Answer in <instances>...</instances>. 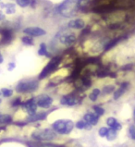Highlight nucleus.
<instances>
[{
  "label": "nucleus",
  "instance_id": "nucleus-21",
  "mask_svg": "<svg viewBox=\"0 0 135 147\" xmlns=\"http://www.w3.org/2000/svg\"><path fill=\"white\" fill-rule=\"evenodd\" d=\"M38 54L40 56H47V45L45 44H41L39 47V50H38Z\"/></svg>",
  "mask_w": 135,
  "mask_h": 147
},
{
  "label": "nucleus",
  "instance_id": "nucleus-37",
  "mask_svg": "<svg viewBox=\"0 0 135 147\" xmlns=\"http://www.w3.org/2000/svg\"><path fill=\"white\" fill-rule=\"evenodd\" d=\"M1 102H2V100H1V99H0V104H1Z\"/></svg>",
  "mask_w": 135,
  "mask_h": 147
},
{
  "label": "nucleus",
  "instance_id": "nucleus-30",
  "mask_svg": "<svg viewBox=\"0 0 135 147\" xmlns=\"http://www.w3.org/2000/svg\"><path fill=\"white\" fill-rule=\"evenodd\" d=\"M91 0H78V4H79V7H83V6H86L88 3H89Z\"/></svg>",
  "mask_w": 135,
  "mask_h": 147
},
{
  "label": "nucleus",
  "instance_id": "nucleus-32",
  "mask_svg": "<svg viewBox=\"0 0 135 147\" xmlns=\"http://www.w3.org/2000/svg\"><path fill=\"white\" fill-rule=\"evenodd\" d=\"M15 63H13V62H11V63H9L8 64V70H12L13 69H15Z\"/></svg>",
  "mask_w": 135,
  "mask_h": 147
},
{
  "label": "nucleus",
  "instance_id": "nucleus-24",
  "mask_svg": "<svg viewBox=\"0 0 135 147\" xmlns=\"http://www.w3.org/2000/svg\"><path fill=\"white\" fill-rule=\"evenodd\" d=\"M6 12L7 14H13L15 12V5L12 3L7 4L6 5Z\"/></svg>",
  "mask_w": 135,
  "mask_h": 147
},
{
  "label": "nucleus",
  "instance_id": "nucleus-17",
  "mask_svg": "<svg viewBox=\"0 0 135 147\" xmlns=\"http://www.w3.org/2000/svg\"><path fill=\"white\" fill-rule=\"evenodd\" d=\"M100 94H101L100 89H98V88H95V89L91 92V94H89V99L91 101H92V102H95V101H96L97 98L99 97Z\"/></svg>",
  "mask_w": 135,
  "mask_h": 147
},
{
  "label": "nucleus",
  "instance_id": "nucleus-9",
  "mask_svg": "<svg viewBox=\"0 0 135 147\" xmlns=\"http://www.w3.org/2000/svg\"><path fill=\"white\" fill-rule=\"evenodd\" d=\"M67 27L71 30H82L86 27V22L84 19L82 18H76L73 20H70L67 24Z\"/></svg>",
  "mask_w": 135,
  "mask_h": 147
},
{
  "label": "nucleus",
  "instance_id": "nucleus-35",
  "mask_svg": "<svg viewBox=\"0 0 135 147\" xmlns=\"http://www.w3.org/2000/svg\"><path fill=\"white\" fill-rule=\"evenodd\" d=\"M0 19H1V20L4 19V16H3V14L1 13V12H0Z\"/></svg>",
  "mask_w": 135,
  "mask_h": 147
},
{
  "label": "nucleus",
  "instance_id": "nucleus-34",
  "mask_svg": "<svg viewBox=\"0 0 135 147\" xmlns=\"http://www.w3.org/2000/svg\"><path fill=\"white\" fill-rule=\"evenodd\" d=\"M3 60H4V58H3V57H2V55L0 54V64H1V63L3 62Z\"/></svg>",
  "mask_w": 135,
  "mask_h": 147
},
{
  "label": "nucleus",
  "instance_id": "nucleus-12",
  "mask_svg": "<svg viewBox=\"0 0 135 147\" xmlns=\"http://www.w3.org/2000/svg\"><path fill=\"white\" fill-rule=\"evenodd\" d=\"M98 119L99 116L95 114V113H87L86 115H84L83 117L84 121H86L88 124H90L92 126H95L98 123Z\"/></svg>",
  "mask_w": 135,
  "mask_h": 147
},
{
  "label": "nucleus",
  "instance_id": "nucleus-16",
  "mask_svg": "<svg viewBox=\"0 0 135 147\" xmlns=\"http://www.w3.org/2000/svg\"><path fill=\"white\" fill-rule=\"evenodd\" d=\"M126 90V84L124 83V84H122L119 89H117L116 91H114V99L117 100L119 99L120 96L124 94V92Z\"/></svg>",
  "mask_w": 135,
  "mask_h": 147
},
{
  "label": "nucleus",
  "instance_id": "nucleus-33",
  "mask_svg": "<svg viewBox=\"0 0 135 147\" xmlns=\"http://www.w3.org/2000/svg\"><path fill=\"white\" fill-rule=\"evenodd\" d=\"M40 147H55V146L50 145V144H44V145H41Z\"/></svg>",
  "mask_w": 135,
  "mask_h": 147
},
{
  "label": "nucleus",
  "instance_id": "nucleus-27",
  "mask_svg": "<svg viewBox=\"0 0 135 147\" xmlns=\"http://www.w3.org/2000/svg\"><path fill=\"white\" fill-rule=\"evenodd\" d=\"M17 4L22 7H26L31 4V0H17Z\"/></svg>",
  "mask_w": 135,
  "mask_h": 147
},
{
  "label": "nucleus",
  "instance_id": "nucleus-22",
  "mask_svg": "<svg viewBox=\"0 0 135 147\" xmlns=\"http://www.w3.org/2000/svg\"><path fill=\"white\" fill-rule=\"evenodd\" d=\"M22 43L26 45H33V39L29 35L23 36L22 38Z\"/></svg>",
  "mask_w": 135,
  "mask_h": 147
},
{
  "label": "nucleus",
  "instance_id": "nucleus-8",
  "mask_svg": "<svg viewBox=\"0 0 135 147\" xmlns=\"http://www.w3.org/2000/svg\"><path fill=\"white\" fill-rule=\"evenodd\" d=\"M23 33H25L26 35L32 36V37H41L45 36L46 33V31L45 29L37 26H31V27H26L23 30Z\"/></svg>",
  "mask_w": 135,
  "mask_h": 147
},
{
  "label": "nucleus",
  "instance_id": "nucleus-26",
  "mask_svg": "<svg viewBox=\"0 0 135 147\" xmlns=\"http://www.w3.org/2000/svg\"><path fill=\"white\" fill-rule=\"evenodd\" d=\"M1 94L5 96V97H10L13 94V91L11 89H7V88H3L1 90Z\"/></svg>",
  "mask_w": 135,
  "mask_h": 147
},
{
  "label": "nucleus",
  "instance_id": "nucleus-14",
  "mask_svg": "<svg viewBox=\"0 0 135 147\" xmlns=\"http://www.w3.org/2000/svg\"><path fill=\"white\" fill-rule=\"evenodd\" d=\"M107 123L109 127L111 129H114L115 131H119V129L122 128L121 124L116 119H114V117H108L107 120Z\"/></svg>",
  "mask_w": 135,
  "mask_h": 147
},
{
  "label": "nucleus",
  "instance_id": "nucleus-20",
  "mask_svg": "<svg viewBox=\"0 0 135 147\" xmlns=\"http://www.w3.org/2000/svg\"><path fill=\"white\" fill-rule=\"evenodd\" d=\"M105 137H107V139L108 141H112L114 139H116L117 137V131H115L114 129H108V131L107 133V135H105Z\"/></svg>",
  "mask_w": 135,
  "mask_h": 147
},
{
  "label": "nucleus",
  "instance_id": "nucleus-11",
  "mask_svg": "<svg viewBox=\"0 0 135 147\" xmlns=\"http://www.w3.org/2000/svg\"><path fill=\"white\" fill-rule=\"evenodd\" d=\"M23 107L25 110L29 113V115L35 114V112L37 110V104L35 102V99H31L27 101L26 103H24Z\"/></svg>",
  "mask_w": 135,
  "mask_h": 147
},
{
  "label": "nucleus",
  "instance_id": "nucleus-5",
  "mask_svg": "<svg viewBox=\"0 0 135 147\" xmlns=\"http://www.w3.org/2000/svg\"><path fill=\"white\" fill-rule=\"evenodd\" d=\"M32 137L36 141H51L57 138V132L51 129H44L35 131L32 134Z\"/></svg>",
  "mask_w": 135,
  "mask_h": 147
},
{
  "label": "nucleus",
  "instance_id": "nucleus-7",
  "mask_svg": "<svg viewBox=\"0 0 135 147\" xmlns=\"http://www.w3.org/2000/svg\"><path fill=\"white\" fill-rule=\"evenodd\" d=\"M61 59H60V57H55L53 58V59L50 61L47 65L45 66V68L43 69V71L41 72L40 74V76L39 78L40 79H44L45 77L47 76L48 74H50L52 72L53 70H55V69L57 68V67L59 65V63H60Z\"/></svg>",
  "mask_w": 135,
  "mask_h": 147
},
{
  "label": "nucleus",
  "instance_id": "nucleus-31",
  "mask_svg": "<svg viewBox=\"0 0 135 147\" xmlns=\"http://www.w3.org/2000/svg\"><path fill=\"white\" fill-rule=\"evenodd\" d=\"M130 136H132V139L135 140V127H133V126H132L130 129Z\"/></svg>",
  "mask_w": 135,
  "mask_h": 147
},
{
  "label": "nucleus",
  "instance_id": "nucleus-36",
  "mask_svg": "<svg viewBox=\"0 0 135 147\" xmlns=\"http://www.w3.org/2000/svg\"><path fill=\"white\" fill-rule=\"evenodd\" d=\"M133 119L135 121V108H134V110H133Z\"/></svg>",
  "mask_w": 135,
  "mask_h": 147
},
{
  "label": "nucleus",
  "instance_id": "nucleus-15",
  "mask_svg": "<svg viewBox=\"0 0 135 147\" xmlns=\"http://www.w3.org/2000/svg\"><path fill=\"white\" fill-rule=\"evenodd\" d=\"M96 43V42L95 40L92 39H87L83 42L82 44V49H83V52L85 53H89L91 51V49L94 47L95 44Z\"/></svg>",
  "mask_w": 135,
  "mask_h": 147
},
{
  "label": "nucleus",
  "instance_id": "nucleus-10",
  "mask_svg": "<svg viewBox=\"0 0 135 147\" xmlns=\"http://www.w3.org/2000/svg\"><path fill=\"white\" fill-rule=\"evenodd\" d=\"M37 107L42 108H48L53 104V98L47 94H41L35 99Z\"/></svg>",
  "mask_w": 135,
  "mask_h": 147
},
{
  "label": "nucleus",
  "instance_id": "nucleus-3",
  "mask_svg": "<svg viewBox=\"0 0 135 147\" xmlns=\"http://www.w3.org/2000/svg\"><path fill=\"white\" fill-rule=\"evenodd\" d=\"M74 128V123L72 120L69 119H59L52 124V129L55 131L60 134H69Z\"/></svg>",
  "mask_w": 135,
  "mask_h": 147
},
{
  "label": "nucleus",
  "instance_id": "nucleus-1",
  "mask_svg": "<svg viewBox=\"0 0 135 147\" xmlns=\"http://www.w3.org/2000/svg\"><path fill=\"white\" fill-rule=\"evenodd\" d=\"M56 40L62 45L66 47H70L77 42L78 36L75 32H72L71 29H64V30L59 31L56 34Z\"/></svg>",
  "mask_w": 135,
  "mask_h": 147
},
{
  "label": "nucleus",
  "instance_id": "nucleus-6",
  "mask_svg": "<svg viewBox=\"0 0 135 147\" xmlns=\"http://www.w3.org/2000/svg\"><path fill=\"white\" fill-rule=\"evenodd\" d=\"M127 18V13L124 10H115L111 13L107 14L105 18V22L108 24H117L121 23Z\"/></svg>",
  "mask_w": 135,
  "mask_h": 147
},
{
  "label": "nucleus",
  "instance_id": "nucleus-23",
  "mask_svg": "<svg viewBox=\"0 0 135 147\" xmlns=\"http://www.w3.org/2000/svg\"><path fill=\"white\" fill-rule=\"evenodd\" d=\"M11 117L9 115L0 114V123H9L11 122Z\"/></svg>",
  "mask_w": 135,
  "mask_h": 147
},
{
  "label": "nucleus",
  "instance_id": "nucleus-29",
  "mask_svg": "<svg viewBox=\"0 0 135 147\" xmlns=\"http://www.w3.org/2000/svg\"><path fill=\"white\" fill-rule=\"evenodd\" d=\"M108 131V128H105V127H102L100 129H99V135L101 137H105V135H107V133Z\"/></svg>",
  "mask_w": 135,
  "mask_h": 147
},
{
  "label": "nucleus",
  "instance_id": "nucleus-2",
  "mask_svg": "<svg viewBox=\"0 0 135 147\" xmlns=\"http://www.w3.org/2000/svg\"><path fill=\"white\" fill-rule=\"evenodd\" d=\"M78 0H64L58 7V12L65 18H72L78 13Z\"/></svg>",
  "mask_w": 135,
  "mask_h": 147
},
{
  "label": "nucleus",
  "instance_id": "nucleus-38",
  "mask_svg": "<svg viewBox=\"0 0 135 147\" xmlns=\"http://www.w3.org/2000/svg\"><path fill=\"white\" fill-rule=\"evenodd\" d=\"M0 94H1V91H0Z\"/></svg>",
  "mask_w": 135,
  "mask_h": 147
},
{
  "label": "nucleus",
  "instance_id": "nucleus-28",
  "mask_svg": "<svg viewBox=\"0 0 135 147\" xmlns=\"http://www.w3.org/2000/svg\"><path fill=\"white\" fill-rule=\"evenodd\" d=\"M94 109H95V111L96 113V115L97 116H103L104 115V113H105V109L102 108V107H94Z\"/></svg>",
  "mask_w": 135,
  "mask_h": 147
},
{
  "label": "nucleus",
  "instance_id": "nucleus-25",
  "mask_svg": "<svg viewBox=\"0 0 135 147\" xmlns=\"http://www.w3.org/2000/svg\"><path fill=\"white\" fill-rule=\"evenodd\" d=\"M115 91V86L114 85H107L103 88V93L105 94H108L110 93H113Z\"/></svg>",
  "mask_w": 135,
  "mask_h": 147
},
{
  "label": "nucleus",
  "instance_id": "nucleus-19",
  "mask_svg": "<svg viewBox=\"0 0 135 147\" xmlns=\"http://www.w3.org/2000/svg\"><path fill=\"white\" fill-rule=\"evenodd\" d=\"M45 113H41V114H32L30 115V117L28 119L29 121H35V120H40L45 117Z\"/></svg>",
  "mask_w": 135,
  "mask_h": 147
},
{
  "label": "nucleus",
  "instance_id": "nucleus-13",
  "mask_svg": "<svg viewBox=\"0 0 135 147\" xmlns=\"http://www.w3.org/2000/svg\"><path fill=\"white\" fill-rule=\"evenodd\" d=\"M77 103H78V100L71 95H64L60 99V104L65 105V106H70V107L75 106Z\"/></svg>",
  "mask_w": 135,
  "mask_h": 147
},
{
  "label": "nucleus",
  "instance_id": "nucleus-4",
  "mask_svg": "<svg viewBox=\"0 0 135 147\" xmlns=\"http://www.w3.org/2000/svg\"><path fill=\"white\" fill-rule=\"evenodd\" d=\"M39 87V82L36 80H26L22 81L16 86V91L18 93H31L34 92Z\"/></svg>",
  "mask_w": 135,
  "mask_h": 147
},
{
  "label": "nucleus",
  "instance_id": "nucleus-18",
  "mask_svg": "<svg viewBox=\"0 0 135 147\" xmlns=\"http://www.w3.org/2000/svg\"><path fill=\"white\" fill-rule=\"evenodd\" d=\"M76 127H77L78 129H90L91 127H92V125L88 124L86 121H84V120H80V121H78L77 123H76Z\"/></svg>",
  "mask_w": 135,
  "mask_h": 147
}]
</instances>
